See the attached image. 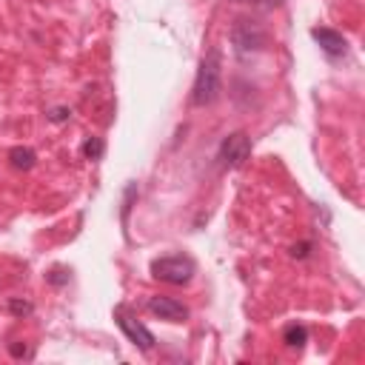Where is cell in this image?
Listing matches in <instances>:
<instances>
[{"label":"cell","instance_id":"obj_1","mask_svg":"<svg viewBox=\"0 0 365 365\" xmlns=\"http://www.w3.org/2000/svg\"><path fill=\"white\" fill-rule=\"evenodd\" d=\"M223 92V57L217 49H211L200 66H197V75H194V86H191V103L194 106H211Z\"/></svg>","mask_w":365,"mask_h":365},{"label":"cell","instance_id":"obj_2","mask_svg":"<svg viewBox=\"0 0 365 365\" xmlns=\"http://www.w3.org/2000/svg\"><path fill=\"white\" fill-rule=\"evenodd\" d=\"M194 271H197V265L186 254H169V257L152 260V277L160 282H169V285H189Z\"/></svg>","mask_w":365,"mask_h":365},{"label":"cell","instance_id":"obj_3","mask_svg":"<svg viewBox=\"0 0 365 365\" xmlns=\"http://www.w3.org/2000/svg\"><path fill=\"white\" fill-rule=\"evenodd\" d=\"M249 157H251V137L246 131L229 134L217 149V160H220L223 169H240Z\"/></svg>","mask_w":365,"mask_h":365},{"label":"cell","instance_id":"obj_4","mask_svg":"<svg viewBox=\"0 0 365 365\" xmlns=\"http://www.w3.org/2000/svg\"><path fill=\"white\" fill-rule=\"evenodd\" d=\"M232 46L240 57L257 54L265 46V32L254 20H237L234 29H232Z\"/></svg>","mask_w":365,"mask_h":365},{"label":"cell","instance_id":"obj_5","mask_svg":"<svg viewBox=\"0 0 365 365\" xmlns=\"http://www.w3.org/2000/svg\"><path fill=\"white\" fill-rule=\"evenodd\" d=\"M114 320H117L120 331L128 337L131 345H137L140 351H152V348H155V334L145 328L140 320H134L126 306H117V309H114Z\"/></svg>","mask_w":365,"mask_h":365},{"label":"cell","instance_id":"obj_6","mask_svg":"<svg viewBox=\"0 0 365 365\" xmlns=\"http://www.w3.org/2000/svg\"><path fill=\"white\" fill-rule=\"evenodd\" d=\"M145 309H149L155 317L166 320V323H186L189 320V309L174 297H149Z\"/></svg>","mask_w":365,"mask_h":365},{"label":"cell","instance_id":"obj_7","mask_svg":"<svg viewBox=\"0 0 365 365\" xmlns=\"http://www.w3.org/2000/svg\"><path fill=\"white\" fill-rule=\"evenodd\" d=\"M311 37L320 43V49H323L328 57H342V54L348 52L345 37H342L340 32L328 29V26H317V29H311Z\"/></svg>","mask_w":365,"mask_h":365},{"label":"cell","instance_id":"obj_8","mask_svg":"<svg viewBox=\"0 0 365 365\" xmlns=\"http://www.w3.org/2000/svg\"><path fill=\"white\" fill-rule=\"evenodd\" d=\"M9 160L18 172H29V169H35L37 155H35V149H29V145H15V149L9 152Z\"/></svg>","mask_w":365,"mask_h":365},{"label":"cell","instance_id":"obj_9","mask_svg":"<svg viewBox=\"0 0 365 365\" xmlns=\"http://www.w3.org/2000/svg\"><path fill=\"white\" fill-rule=\"evenodd\" d=\"M282 342H285L288 348H303V345L309 342V328L300 325V323H291V325L282 331Z\"/></svg>","mask_w":365,"mask_h":365},{"label":"cell","instance_id":"obj_10","mask_svg":"<svg viewBox=\"0 0 365 365\" xmlns=\"http://www.w3.org/2000/svg\"><path fill=\"white\" fill-rule=\"evenodd\" d=\"M103 152H106V143H103L100 137H89V140L83 143V157H86V160H100Z\"/></svg>","mask_w":365,"mask_h":365},{"label":"cell","instance_id":"obj_11","mask_svg":"<svg viewBox=\"0 0 365 365\" xmlns=\"http://www.w3.org/2000/svg\"><path fill=\"white\" fill-rule=\"evenodd\" d=\"M9 311H12L15 317H26V314H32V311H35V306H32V303H26V300H12V303H9Z\"/></svg>","mask_w":365,"mask_h":365},{"label":"cell","instance_id":"obj_12","mask_svg":"<svg viewBox=\"0 0 365 365\" xmlns=\"http://www.w3.org/2000/svg\"><path fill=\"white\" fill-rule=\"evenodd\" d=\"M9 351H12V357H15V359H26V357H32V351H29L23 342H12V345H9Z\"/></svg>","mask_w":365,"mask_h":365},{"label":"cell","instance_id":"obj_13","mask_svg":"<svg viewBox=\"0 0 365 365\" xmlns=\"http://www.w3.org/2000/svg\"><path fill=\"white\" fill-rule=\"evenodd\" d=\"M68 114H71V112H68V109H54V112H52V114H49V120H54V123H63V120H66V117H68Z\"/></svg>","mask_w":365,"mask_h":365},{"label":"cell","instance_id":"obj_14","mask_svg":"<svg viewBox=\"0 0 365 365\" xmlns=\"http://www.w3.org/2000/svg\"><path fill=\"white\" fill-rule=\"evenodd\" d=\"M309 243H303V246H294V249H291V257H309Z\"/></svg>","mask_w":365,"mask_h":365},{"label":"cell","instance_id":"obj_15","mask_svg":"<svg viewBox=\"0 0 365 365\" xmlns=\"http://www.w3.org/2000/svg\"><path fill=\"white\" fill-rule=\"evenodd\" d=\"M234 4H263V6H274V0H234Z\"/></svg>","mask_w":365,"mask_h":365}]
</instances>
